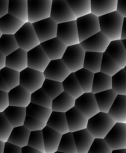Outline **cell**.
Here are the masks:
<instances>
[{
    "mask_svg": "<svg viewBox=\"0 0 126 153\" xmlns=\"http://www.w3.org/2000/svg\"><path fill=\"white\" fill-rule=\"evenodd\" d=\"M75 101L76 100L64 91L52 100L51 110L52 111L65 114L75 107Z\"/></svg>",
    "mask_w": 126,
    "mask_h": 153,
    "instance_id": "cell-29",
    "label": "cell"
},
{
    "mask_svg": "<svg viewBox=\"0 0 126 153\" xmlns=\"http://www.w3.org/2000/svg\"><path fill=\"white\" fill-rule=\"evenodd\" d=\"M121 43H122V45L123 46V47L126 49V39L125 40H120Z\"/></svg>",
    "mask_w": 126,
    "mask_h": 153,
    "instance_id": "cell-59",
    "label": "cell"
},
{
    "mask_svg": "<svg viewBox=\"0 0 126 153\" xmlns=\"http://www.w3.org/2000/svg\"><path fill=\"white\" fill-rule=\"evenodd\" d=\"M0 91H3L5 93H8L10 91V88L7 86V83L1 75H0Z\"/></svg>",
    "mask_w": 126,
    "mask_h": 153,
    "instance_id": "cell-53",
    "label": "cell"
},
{
    "mask_svg": "<svg viewBox=\"0 0 126 153\" xmlns=\"http://www.w3.org/2000/svg\"><path fill=\"white\" fill-rule=\"evenodd\" d=\"M28 58V67L32 70L43 73L50 60L42 49L41 46H36L35 48L27 52Z\"/></svg>",
    "mask_w": 126,
    "mask_h": 153,
    "instance_id": "cell-14",
    "label": "cell"
},
{
    "mask_svg": "<svg viewBox=\"0 0 126 153\" xmlns=\"http://www.w3.org/2000/svg\"><path fill=\"white\" fill-rule=\"evenodd\" d=\"M8 13L24 23L28 22V0H9Z\"/></svg>",
    "mask_w": 126,
    "mask_h": 153,
    "instance_id": "cell-26",
    "label": "cell"
},
{
    "mask_svg": "<svg viewBox=\"0 0 126 153\" xmlns=\"http://www.w3.org/2000/svg\"><path fill=\"white\" fill-rule=\"evenodd\" d=\"M65 115L70 132L73 133L87 128L88 119L75 107L65 113Z\"/></svg>",
    "mask_w": 126,
    "mask_h": 153,
    "instance_id": "cell-18",
    "label": "cell"
},
{
    "mask_svg": "<svg viewBox=\"0 0 126 153\" xmlns=\"http://www.w3.org/2000/svg\"><path fill=\"white\" fill-rule=\"evenodd\" d=\"M45 79L62 83L71 73L62 60L50 61L43 72Z\"/></svg>",
    "mask_w": 126,
    "mask_h": 153,
    "instance_id": "cell-13",
    "label": "cell"
},
{
    "mask_svg": "<svg viewBox=\"0 0 126 153\" xmlns=\"http://www.w3.org/2000/svg\"><path fill=\"white\" fill-rule=\"evenodd\" d=\"M76 18L82 17L91 13L90 0L81 1H67Z\"/></svg>",
    "mask_w": 126,
    "mask_h": 153,
    "instance_id": "cell-37",
    "label": "cell"
},
{
    "mask_svg": "<svg viewBox=\"0 0 126 153\" xmlns=\"http://www.w3.org/2000/svg\"><path fill=\"white\" fill-rule=\"evenodd\" d=\"M46 126L62 135L70 132L67 126V118L64 113L52 111Z\"/></svg>",
    "mask_w": 126,
    "mask_h": 153,
    "instance_id": "cell-27",
    "label": "cell"
},
{
    "mask_svg": "<svg viewBox=\"0 0 126 153\" xmlns=\"http://www.w3.org/2000/svg\"><path fill=\"white\" fill-rule=\"evenodd\" d=\"M1 35H2V34H1V31H0V37H1Z\"/></svg>",
    "mask_w": 126,
    "mask_h": 153,
    "instance_id": "cell-60",
    "label": "cell"
},
{
    "mask_svg": "<svg viewBox=\"0 0 126 153\" xmlns=\"http://www.w3.org/2000/svg\"><path fill=\"white\" fill-rule=\"evenodd\" d=\"M30 132L31 131H28L23 126H22L15 127L12 130L7 142L13 145H15L18 147H25L28 145Z\"/></svg>",
    "mask_w": 126,
    "mask_h": 153,
    "instance_id": "cell-31",
    "label": "cell"
},
{
    "mask_svg": "<svg viewBox=\"0 0 126 153\" xmlns=\"http://www.w3.org/2000/svg\"><path fill=\"white\" fill-rule=\"evenodd\" d=\"M105 53L116 61L121 68H125L126 49L122 45L120 40L110 41Z\"/></svg>",
    "mask_w": 126,
    "mask_h": 153,
    "instance_id": "cell-21",
    "label": "cell"
},
{
    "mask_svg": "<svg viewBox=\"0 0 126 153\" xmlns=\"http://www.w3.org/2000/svg\"><path fill=\"white\" fill-rule=\"evenodd\" d=\"M44 143L45 153H55L58 151L62 134L54 131L48 126L42 130Z\"/></svg>",
    "mask_w": 126,
    "mask_h": 153,
    "instance_id": "cell-23",
    "label": "cell"
},
{
    "mask_svg": "<svg viewBox=\"0 0 126 153\" xmlns=\"http://www.w3.org/2000/svg\"><path fill=\"white\" fill-rule=\"evenodd\" d=\"M109 90H111V77L101 72L95 73L91 93L93 94H96Z\"/></svg>",
    "mask_w": 126,
    "mask_h": 153,
    "instance_id": "cell-33",
    "label": "cell"
},
{
    "mask_svg": "<svg viewBox=\"0 0 126 153\" xmlns=\"http://www.w3.org/2000/svg\"><path fill=\"white\" fill-rule=\"evenodd\" d=\"M111 153H126V149H119V150H112Z\"/></svg>",
    "mask_w": 126,
    "mask_h": 153,
    "instance_id": "cell-58",
    "label": "cell"
},
{
    "mask_svg": "<svg viewBox=\"0 0 126 153\" xmlns=\"http://www.w3.org/2000/svg\"><path fill=\"white\" fill-rule=\"evenodd\" d=\"M9 106L7 93L0 91V113H2Z\"/></svg>",
    "mask_w": 126,
    "mask_h": 153,
    "instance_id": "cell-49",
    "label": "cell"
},
{
    "mask_svg": "<svg viewBox=\"0 0 126 153\" xmlns=\"http://www.w3.org/2000/svg\"><path fill=\"white\" fill-rule=\"evenodd\" d=\"M45 79L43 73L28 67L19 73V85L30 94H33L40 89Z\"/></svg>",
    "mask_w": 126,
    "mask_h": 153,
    "instance_id": "cell-7",
    "label": "cell"
},
{
    "mask_svg": "<svg viewBox=\"0 0 126 153\" xmlns=\"http://www.w3.org/2000/svg\"><path fill=\"white\" fill-rule=\"evenodd\" d=\"M7 94L9 106L27 108V106L31 103V94L20 85L10 90Z\"/></svg>",
    "mask_w": 126,
    "mask_h": 153,
    "instance_id": "cell-17",
    "label": "cell"
},
{
    "mask_svg": "<svg viewBox=\"0 0 126 153\" xmlns=\"http://www.w3.org/2000/svg\"><path fill=\"white\" fill-rule=\"evenodd\" d=\"M84 55L85 51L81 45L76 44L67 46L61 60L70 71L74 73L83 68Z\"/></svg>",
    "mask_w": 126,
    "mask_h": 153,
    "instance_id": "cell-6",
    "label": "cell"
},
{
    "mask_svg": "<svg viewBox=\"0 0 126 153\" xmlns=\"http://www.w3.org/2000/svg\"><path fill=\"white\" fill-rule=\"evenodd\" d=\"M55 153H63V152H58V151H57V152H55Z\"/></svg>",
    "mask_w": 126,
    "mask_h": 153,
    "instance_id": "cell-61",
    "label": "cell"
},
{
    "mask_svg": "<svg viewBox=\"0 0 126 153\" xmlns=\"http://www.w3.org/2000/svg\"><path fill=\"white\" fill-rule=\"evenodd\" d=\"M74 74L84 93H91L94 76L93 73L82 68L74 73Z\"/></svg>",
    "mask_w": 126,
    "mask_h": 153,
    "instance_id": "cell-38",
    "label": "cell"
},
{
    "mask_svg": "<svg viewBox=\"0 0 126 153\" xmlns=\"http://www.w3.org/2000/svg\"><path fill=\"white\" fill-rule=\"evenodd\" d=\"M14 37L19 49H22L26 52L40 45L32 24L29 22L24 24L20 29L14 34Z\"/></svg>",
    "mask_w": 126,
    "mask_h": 153,
    "instance_id": "cell-5",
    "label": "cell"
},
{
    "mask_svg": "<svg viewBox=\"0 0 126 153\" xmlns=\"http://www.w3.org/2000/svg\"><path fill=\"white\" fill-rule=\"evenodd\" d=\"M115 123V121L107 114L99 112L88 119L86 129L95 139H104Z\"/></svg>",
    "mask_w": 126,
    "mask_h": 153,
    "instance_id": "cell-2",
    "label": "cell"
},
{
    "mask_svg": "<svg viewBox=\"0 0 126 153\" xmlns=\"http://www.w3.org/2000/svg\"><path fill=\"white\" fill-rule=\"evenodd\" d=\"M0 75L2 76L4 80L5 81L10 90L19 85V72L15 71V70L7 68V67H4L0 70Z\"/></svg>",
    "mask_w": 126,
    "mask_h": 153,
    "instance_id": "cell-44",
    "label": "cell"
},
{
    "mask_svg": "<svg viewBox=\"0 0 126 153\" xmlns=\"http://www.w3.org/2000/svg\"><path fill=\"white\" fill-rule=\"evenodd\" d=\"M62 86L64 92L74 100L78 99L84 94L83 90L73 73H70L68 77L62 82Z\"/></svg>",
    "mask_w": 126,
    "mask_h": 153,
    "instance_id": "cell-32",
    "label": "cell"
},
{
    "mask_svg": "<svg viewBox=\"0 0 126 153\" xmlns=\"http://www.w3.org/2000/svg\"><path fill=\"white\" fill-rule=\"evenodd\" d=\"M75 108L87 119H90L99 112L94 94L92 93H84L80 97L76 99Z\"/></svg>",
    "mask_w": 126,
    "mask_h": 153,
    "instance_id": "cell-11",
    "label": "cell"
},
{
    "mask_svg": "<svg viewBox=\"0 0 126 153\" xmlns=\"http://www.w3.org/2000/svg\"><path fill=\"white\" fill-rule=\"evenodd\" d=\"M3 153H22V148L18 147V146L11 144L8 142H6V143H4Z\"/></svg>",
    "mask_w": 126,
    "mask_h": 153,
    "instance_id": "cell-50",
    "label": "cell"
},
{
    "mask_svg": "<svg viewBox=\"0 0 126 153\" xmlns=\"http://www.w3.org/2000/svg\"><path fill=\"white\" fill-rule=\"evenodd\" d=\"M32 25L40 43L56 37L58 24L51 18L34 22Z\"/></svg>",
    "mask_w": 126,
    "mask_h": 153,
    "instance_id": "cell-12",
    "label": "cell"
},
{
    "mask_svg": "<svg viewBox=\"0 0 126 153\" xmlns=\"http://www.w3.org/2000/svg\"><path fill=\"white\" fill-rule=\"evenodd\" d=\"M31 103L51 109L52 108V100L43 91V90L40 88V89L37 90V91L33 93V94H31Z\"/></svg>",
    "mask_w": 126,
    "mask_h": 153,
    "instance_id": "cell-43",
    "label": "cell"
},
{
    "mask_svg": "<svg viewBox=\"0 0 126 153\" xmlns=\"http://www.w3.org/2000/svg\"><path fill=\"white\" fill-rule=\"evenodd\" d=\"M22 153H44L40 152V151L37 150V149H34L33 148L30 147V146H26L25 147L22 148Z\"/></svg>",
    "mask_w": 126,
    "mask_h": 153,
    "instance_id": "cell-55",
    "label": "cell"
},
{
    "mask_svg": "<svg viewBox=\"0 0 126 153\" xmlns=\"http://www.w3.org/2000/svg\"><path fill=\"white\" fill-rule=\"evenodd\" d=\"M25 109H26L27 116L31 117L45 124H46L52 112L51 109L37 105L32 103H30L27 108H25Z\"/></svg>",
    "mask_w": 126,
    "mask_h": 153,
    "instance_id": "cell-35",
    "label": "cell"
},
{
    "mask_svg": "<svg viewBox=\"0 0 126 153\" xmlns=\"http://www.w3.org/2000/svg\"><path fill=\"white\" fill-rule=\"evenodd\" d=\"M57 24L76 21L77 18L64 0H52L50 17Z\"/></svg>",
    "mask_w": 126,
    "mask_h": 153,
    "instance_id": "cell-9",
    "label": "cell"
},
{
    "mask_svg": "<svg viewBox=\"0 0 126 153\" xmlns=\"http://www.w3.org/2000/svg\"><path fill=\"white\" fill-rule=\"evenodd\" d=\"M111 89L117 95L126 96V67L112 76Z\"/></svg>",
    "mask_w": 126,
    "mask_h": 153,
    "instance_id": "cell-36",
    "label": "cell"
},
{
    "mask_svg": "<svg viewBox=\"0 0 126 153\" xmlns=\"http://www.w3.org/2000/svg\"><path fill=\"white\" fill-rule=\"evenodd\" d=\"M24 24L23 22L7 13L0 19V31L1 34L14 35Z\"/></svg>",
    "mask_w": 126,
    "mask_h": 153,
    "instance_id": "cell-28",
    "label": "cell"
},
{
    "mask_svg": "<svg viewBox=\"0 0 126 153\" xmlns=\"http://www.w3.org/2000/svg\"><path fill=\"white\" fill-rule=\"evenodd\" d=\"M9 0H0V19L8 13Z\"/></svg>",
    "mask_w": 126,
    "mask_h": 153,
    "instance_id": "cell-52",
    "label": "cell"
},
{
    "mask_svg": "<svg viewBox=\"0 0 126 153\" xmlns=\"http://www.w3.org/2000/svg\"><path fill=\"white\" fill-rule=\"evenodd\" d=\"M42 49L50 61L61 60L67 46L57 37L40 43Z\"/></svg>",
    "mask_w": 126,
    "mask_h": 153,
    "instance_id": "cell-16",
    "label": "cell"
},
{
    "mask_svg": "<svg viewBox=\"0 0 126 153\" xmlns=\"http://www.w3.org/2000/svg\"><path fill=\"white\" fill-rule=\"evenodd\" d=\"M117 0H90L91 13L97 17L116 11Z\"/></svg>",
    "mask_w": 126,
    "mask_h": 153,
    "instance_id": "cell-22",
    "label": "cell"
},
{
    "mask_svg": "<svg viewBox=\"0 0 126 153\" xmlns=\"http://www.w3.org/2000/svg\"><path fill=\"white\" fill-rule=\"evenodd\" d=\"M13 127L8 122L3 113H0V141L6 143Z\"/></svg>",
    "mask_w": 126,
    "mask_h": 153,
    "instance_id": "cell-46",
    "label": "cell"
},
{
    "mask_svg": "<svg viewBox=\"0 0 126 153\" xmlns=\"http://www.w3.org/2000/svg\"><path fill=\"white\" fill-rule=\"evenodd\" d=\"M6 57L0 52V70L5 67Z\"/></svg>",
    "mask_w": 126,
    "mask_h": 153,
    "instance_id": "cell-56",
    "label": "cell"
},
{
    "mask_svg": "<svg viewBox=\"0 0 126 153\" xmlns=\"http://www.w3.org/2000/svg\"><path fill=\"white\" fill-rule=\"evenodd\" d=\"M116 12L122 17H126V2L123 0H117L116 4Z\"/></svg>",
    "mask_w": 126,
    "mask_h": 153,
    "instance_id": "cell-51",
    "label": "cell"
},
{
    "mask_svg": "<svg viewBox=\"0 0 126 153\" xmlns=\"http://www.w3.org/2000/svg\"><path fill=\"white\" fill-rule=\"evenodd\" d=\"M103 53L85 52L83 68L93 74L100 72Z\"/></svg>",
    "mask_w": 126,
    "mask_h": 153,
    "instance_id": "cell-34",
    "label": "cell"
},
{
    "mask_svg": "<svg viewBox=\"0 0 126 153\" xmlns=\"http://www.w3.org/2000/svg\"><path fill=\"white\" fill-rule=\"evenodd\" d=\"M58 152L63 153H78L73 133L63 134L58 148Z\"/></svg>",
    "mask_w": 126,
    "mask_h": 153,
    "instance_id": "cell-42",
    "label": "cell"
},
{
    "mask_svg": "<svg viewBox=\"0 0 126 153\" xmlns=\"http://www.w3.org/2000/svg\"><path fill=\"white\" fill-rule=\"evenodd\" d=\"M19 49L14 35L2 34L0 37V52L5 57Z\"/></svg>",
    "mask_w": 126,
    "mask_h": 153,
    "instance_id": "cell-39",
    "label": "cell"
},
{
    "mask_svg": "<svg viewBox=\"0 0 126 153\" xmlns=\"http://www.w3.org/2000/svg\"><path fill=\"white\" fill-rule=\"evenodd\" d=\"M94 97H95L99 112L107 114L115 99L117 97V94L111 89L94 94Z\"/></svg>",
    "mask_w": 126,
    "mask_h": 153,
    "instance_id": "cell-30",
    "label": "cell"
},
{
    "mask_svg": "<svg viewBox=\"0 0 126 153\" xmlns=\"http://www.w3.org/2000/svg\"><path fill=\"white\" fill-rule=\"evenodd\" d=\"M107 114L115 123H126V96L117 95Z\"/></svg>",
    "mask_w": 126,
    "mask_h": 153,
    "instance_id": "cell-20",
    "label": "cell"
},
{
    "mask_svg": "<svg viewBox=\"0 0 126 153\" xmlns=\"http://www.w3.org/2000/svg\"><path fill=\"white\" fill-rule=\"evenodd\" d=\"M112 149L104 139H94L87 153H111Z\"/></svg>",
    "mask_w": 126,
    "mask_h": 153,
    "instance_id": "cell-47",
    "label": "cell"
},
{
    "mask_svg": "<svg viewBox=\"0 0 126 153\" xmlns=\"http://www.w3.org/2000/svg\"><path fill=\"white\" fill-rule=\"evenodd\" d=\"M123 19L124 17L116 11L100 16L99 17L100 31L110 41L120 40L121 28Z\"/></svg>",
    "mask_w": 126,
    "mask_h": 153,
    "instance_id": "cell-1",
    "label": "cell"
},
{
    "mask_svg": "<svg viewBox=\"0 0 126 153\" xmlns=\"http://www.w3.org/2000/svg\"><path fill=\"white\" fill-rule=\"evenodd\" d=\"M126 39V17L123 19L122 28H121L120 40H125Z\"/></svg>",
    "mask_w": 126,
    "mask_h": 153,
    "instance_id": "cell-54",
    "label": "cell"
},
{
    "mask_svg": "<svg viewBox=\"0 0 126 153\" xmlns=\"http://www.w3.org/2000/svg\"><path fill=\"white\" fill-rule=\"evenodd\" d=\"M27 146L33 148L34 149L44 152V143H43V137L42 131H31L29 135V139Z\"/></svg>",
    "mask_w": 126,
    "mask_h": 153,
    "instance_id": "cell-45",
    "label": "cell"
},
{
    "mask_svg": "<svg viewBox=\"0 0 126 153\" xmlns=\"http://www.w3.org/2000/svg\"><path fill=\"white\" fill-rule=\"evenodd\" d=\"M79 43L99 32V17L92 13L77 18L76 20Z\"/></svg>",
    "mask_w": 126,
    "mask_h": 153,
    "instance_id": "cell-4",
    "label": "cell"
},
{
    "mask_svg": "<svg viewBox=\"0 0 126 153\" xmlns=\"http://www.w3.org/2000/svg\"><path fill=\"white\" fill-rule=\"evenodd\" d=\"M23 126L26 128L29 131H42L46 126V124L37 120L31 117L26 116L25 121H24Z\"/></svg>",
    "mask_w": 126,
    "mask_h": 153,
    "instance_id": "cell-48",
    "label": "cell"
},
{
    "mask_svg": "<svg viewBox=\"0 0 126 153\" xmlns=\"http://www.w3.org/2000/svg\"><path fill=\"white\" fill-rule=\"evenodd\" d=\"M5 67L17 71L19 73L28 68L27 52L21 49H18L13 53L6 57Z\"/></svg>",
    "mask_w": 126,
    "mask_h": 153,
    "instance_id": "cell-19",
    "label": "cell"
},
{
    "mask_svg": "<svg viewBox=\"0 0 126 153\" xmlns=\"http://www.w3.org/2000/svg\"><path fill=\"white\" fill-rule=\"evenodd\" d=\"M121 67L105 53H103L100 72L112 77L121 70Z\"/></svg>",
    "mask_w": 126,
    "mask_h": 153,
    "instance_id": "cell-40",
    "label": "cell"
},
{
    "mask_svg": "<svg viewBox=\"0 0 126 153\" xmlns=\"http://www.w3.org/2000/svg\"><path fill=\"white\" fill-rule=\"evenodd\" d=\"M52 0H28V22L34 23L50 17Z\"/></svg>",
    "mask_w": 126,
    "mask_h": 153,
    "instance_id": "cell-3",
    "label": "cell"
},
{
    "mask_svg": "<svg viewBox=\"0 0 126 153\" xmlns=\"http://www.w3.org/2000/svg\"><path fill=\"white\" fill-rule=\"evenodd\" d=\"M104 140L112 150L126 149V123H116Z\"/></svg>",
    "mask_w": 126,
    "mask_h": 153,
    "instance_id": "cell-8",
    "label": "cell"
},
{
    "mask_svg": "<svg viewBox=\"0 0 126 153\" xmlns=\"http://www.w3.org/2000/svg\"><path fill=\"white\" fill-rule=\"evenodd\" d=\"M56 37L67 46L79 44L76 21L58 24Z\"/></svg>",
    "mask_w": 126,
    "mask_h": 153,
    "instance_id": "cell-10",
    "label": "cell"
},
{
    "mask_svg": "<svg viewBox=\"0 0 126 153\" xmlns=\"http://www.w3.org/2000/svg\"><path fill=\"white\" fill-rule=\"evenodd\" d=\"M78 153H87L94 140L92 134L85 128L73 133Z\"/></svg>",
    "mask_w": 126,
    "mask_h": 153,
    "instance_id": "cell-25",
    "label": "cell"
},
{
    "mask_svg": "<svg viewBox=\"0 0 126 153\" xmlns=\"http://www.w3.org/2000/svg\"><path fill=\"white\" fill-rule=\"evenodd\" d=\"M2 113L13 128L22 126L27 116L25 108L14 106H8Z\"/></svg>",
    "mask_w": 126,
    "mask_h": 153,
    "instance_id": "cell-24",
    "label": "cell"
},
{
    "mask_svg": "<svg viewBox=\"0 0 126 153\" xmlns=\"http://www.w3.org/2000/svg\"><path fill=\"white\" fill-rule=\"evenodd\" d=\"M110 42V40L99 31L79 44L85 52L105 53Z\"/></svg>",
    "mask_w": 126,
    "mask_h": 153,
    "instance_id": "cell-15",
    "label": "cell"
},
{
    "mask_svg": "<svg viewBox=\"0 0 126 153\" xmlns=\"http://www.w3.org/2000/svg\"><path fill=\"white\" fill-rule=\"evenodd\" d=\"M4 143L2 141H0V153H3V152H4Z\"/></svg>",
    "mask_w": 126,
    "mask_h": 153,
    "instance_id": "cell-57",
    "label": "cell"
},
{
    "mask_svg": "<svg viewBox=\"0 0 126 153\" xmlns=\"http://www.w3.org/2000/svg\"><path fill=\"white\" fill-rule=\"evenodd\" d=\"M41 88L52 100L56 98L61 93L64 92L61 82L49 80V79H45Z\"/></svg>",
    "mask_w": 126,
    "mask_h": 153,
    "instance_id": "cell-41",
    "label": "cell"
}]
</instances>
